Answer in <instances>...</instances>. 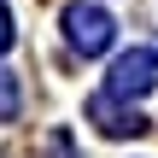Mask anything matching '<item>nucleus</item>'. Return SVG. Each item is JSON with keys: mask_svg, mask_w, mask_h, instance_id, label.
I'll list each match as a JSON object with an SVG mask.
<instances>
[{"mask_svg": "<svg viewBox=\"0 0 158 158\" xmlns=\"http://www.w3.org/2000/svg\"><path fill=\"white\" fill-rule=\"evenodd\" d=\"M59 23H64V41L82 53V59H94V53H106L111 47V12H100V6H88V0H76V6H64L59 12Z\"/></svg>", "mask_w": 158, "mask_h": 158, "instance_id": "obj_1", "label": "nucleus"}, {"mask_svg": "<svg viewBox=\"0 0 158 158\" xmlns=\"http://www.w3.org/2000/svg\"><path fill=\"white\" fill-rule=\"evenodd\" d=\"M152 82H158V53L152 47H135V53H123V59L111 64L106 94H111V100H141Z\"/></svg>", "mask_w": 158, "mask_h": 158, "instance_id": "obj_2", "label": "nucleus"}, {"mask_svg": "<svg viewBox=\"0 0 158 158\" xmlns=\"http://www.w3.org/2000/svg\"><path fill=\"white\" fill-rule=\"evenodd\" d=\"M88 117H94L106 135H141V129H147V123H141V111H123L111 94H94V100H88Z\"/></svg>", "mask_w": 158, "mask_h": 158, "instance_id": "obj_3", "label": "nucleus"}, {"mask_svg": "<svg viewBox=\"0 0 158 158\" xmlns=\"http://www.w3.org/2000/svg\"><path fill=\"white\" fill-rule=\"evenodd\" d=\"M12 117H18V82L0 70V123H12Z\"/></svg>", "mask_w": 158, "mask_h": 158, "instance_id": "obj_4", "label": "nucleus"}, {"mask_svg": "<svg viewBox=\"0 0 158 158\" xmlns=\"http://www.w3.org/2000/svg\"><path fill=\"white\" fill-rule=\"evenodd\" d=\"M12 41H18V35H12V12H6V6H0V53H6V47H12Z\"/></svg>", "mask_w": 158, "mask_h": 158, "instance_id": "obj_5", "label": "nucleus"}]
</instances>
